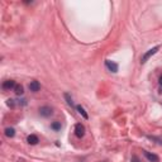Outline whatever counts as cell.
Here are the masks:
<instances>
[{
  "instance_id": "obj_4",
  "label": "cell",
  "mask_w": 162,
  "mask_h": 162,
  "mask_svg": "<svg viewBox=\"0 0 162 162\" xmlns=\"http://www.w3.org/2000/svg\"><path fill=\"white\" fill-rule=\"evenodd\" d=\"M105 66L110 72H118V65L110 59H105Z\"/></svg>"
},
{
  "instance_id": "obj_3",
  "label": "cell",
  "mask_w": 162,
  "mask_h": 162,
  "mask_svg": "<svg viewBox=\"0 0 162 162\" xmlns=\"http://www.w3.org/2000/svg\"><path fill=\"white\" fill-rule=\"evenodd\" d=\"M75 134H76V137H79V138H82L85 135V127L81 124V123H77V124L75 125Z\"/></svg>"
},
{
  "instance_id": "obj_5",
  "label": "cell",
  "mask_w": 162,
  "mask_h": 162,
  "mask_svg": "<svg viewBox=\"0 0 162 162\" xmlns=\"http://www.w3.org/2000/svg\"><path fill=\"white\" fill-rule=\"evenodd\" d=\"M15 81L14 80H6L3 82V89L4 90H14L15 87Z\"/></svg>"
},
{
  "instance_id": "obj_16",
  "label": "cell",
  "mask_w": 162,
  "mask_h": 162,
  "mask_svg": "<svg viewBox=\"0 0 162 162\" xmlns=\"http://www.w3.org/2000/svg\"><path fill=\"white\" fill-rule=\"evenodd\" d=\"M160 85L162 86V75H161V77H160Z\"/></svg>"
},
{
  "instance_id": "obj_7",
  "label": "cell",
  "mask_w": 162,
  "mask_h": 162,
  "mask_svg": "<svg viewBox=\"0 0 162 162\" xmlns=\"http://www.w3.org/2000/svg\"><path fill=\"white\" fill-rule=\"evenodd\" d=\"M29 89H31V91L37 92V91H39V89H41V84L38 82V81L33 80V81H31V84H29Z\"/></svg>"
},
{
  "instance_id": "obj_6",
  "label": "cell",
  "mask_w": 162,
  "mask_h": 162,
  "mask_svg": "<svg viewBox=\"0 0 162 162\" xmlns=\"http://www.w3.org/2000/svg\"><path fill=\"white\" fill-rule=\"evenodd\" d=\"M144 152V156H146V158L150 161V162H160V157L155 155V153H151L148 151H143Z\"/></svg>"
},
{
  "instance_id": "obj_11",
  "label": "cell",
  "mask_w": 162,
  "mask_h": 162,
  "mask_svg": "<svg viewBox=\"0 0 162 162\" xmlns=\"http://www.w3.org/2000/svg\"><path fill=\"white\" fill-rule=\"evenodd\" d=\"M14 92L16 94V95H22V94L24 92V91H23V86H22V85H15V87H14Z\"/></svg>"
},
{
  "instance_id": "obj_10",
  "label": "cell",
  "mask_w": 162,
  "mask_h": 162,
  "mask_svg": "<svg viewBox=\"0 0 162 162\" xmlns=\"http://www.w3.org/2000/svg\"><path fill=\"white\" fill-rule=\"evenodd\" d=\"M14 134H15L14 128H6V129H5V135H6V137L11 138V137H14Z\"/></svg>"
},
{
  "instance_id": "obj_1",
  "label": "cell",
  "mask_w": 162,
  "mask_h": 162,
  "mask_svg": "<svg viewBox=\"0 0 162 162\" xmlns=\"http://www.w3.org/2000/svg\"><path fill=\"white\" fill-rule=\"evenodd\" d=\"M160 48H161L160 46H156V47H153V48H151V49H148L147 52L143 54V57L140 58V62H142V63H146V62L148 61V59H150V58L153 56V54H156L157 52H158V49H160Z\"/></svg>"
},
{
  "instance_id": "obj_17",
  "label": "cell",
  "mask_w": 162,
  "mask_h": 162,
  "mask_svg": "<svg viewBox=\"0 0 162 162\" xmlns=\"http://www.w3.org/2000/svg\"><path fill=\"white\" fill-rule=\"evenodd\" d=\"M161 92H162V86H161Z\"/></svg>"
},
{
  "instance_id": "obj_13",
  "label": "cell",
  "mask_w": 162,
  "mask_h": 162,
  "mask_svg": "<svg viewBox=\"0 0 162 162\" xmlns=\"http://www.w3.org/2000/svg\"><path fill=\"white\" fill-rule=\"evenodd\" d=\"M53 128L54 130H58V129H61V123L59 122H54V123H52V125H51Z\"/></svg>"
},
{
  "instance_id": "obj_2",
  "label": "cell",
  "mask_w": 162,
  "mask_h": 162,
  "mask_svg": "<svg viewBox=\"0 0 162 162\" xmlns=\"http://www.w3.org/2000/svg\"><path fill=\"white\" fill-rule=\"evenodd\" d=\"M52 113H53V110H52L51 106L44 105V106H41L39 108V114L42 117H51L52 115Z\"/></svg>"
},
{
  "instance_id": "obj_15",
  "label": "cell",
  "mask_w": 162,
  "mask_h": 162,
  "mask_svg": "<svg viewBox=\"0 0 162 162\" xmlns=\"http://www.w3.org/2000/svg\"><path fill=\"white\" fill-rule=\"evenodd\" d=\"M132 162H139L138 157H137V156H133V157H132Z\"/></svg>"
},
{
  "instance_id": "obj_14",
  "label": "cell",
  "mask_w": 162,
  "mask_h": 162,
  "mask_svg": "<svg viewBox=\"0 0 162 162\" xmlns=\"http://www.w3.org/2000/svg\"><path fill=\"white\" fill-rule=\"evenodd\" d=\"M16 100H14V99H8V101H6V104L10 106V108H14V106L16 105V103H15Z\"/></svg>"
},
{
  "instance_id": "obj_12",
  "label": "cell",
  "mask_w": 162,
  "mask_h": 162,
  "mask_svg": "<svg viewBox=\"0 0 162 162\" xmlns=\"http://www.w3.org/2000/svg\"><path fill=\"white\" fill-rule=\"evenodd\" d=\"M65 99H66V101H67V104H69L71 108H76V106L74 105V101H72V97L69 95V94H65Z\"/></svg>"
},
{
  "instance_id": "obj_8",
  "label": "cell",
  "mask_w": 162,
  "mask_h": 162,
  "mask_svg": "<svg viewBox=\"0 0 162 162\" xmlns=\"http://www.w3.org/2000/svg\"><path fill=\"white\" fill-rule=\"evenodd\" d=\"M27 140H28V143L29 144H32V146H34V144H37L39 140H38V137L37 135H34V134H31L29 137L27 138Z\"/></svg>"
},
{
  "instance_id": "obj_9",
  "label": "cell",
  "mask_w": 162,
  "mask_h": 162,
  "mask_svg": "<svg viewBox=\"0 0 162 162\" xmlns=\"http://www.w3.org/2000/svg\"><path fill=\"white\" fill-rule=\"evenodd\" d=\"M76 110H77V112L81 114V115H82V118L84 119H87L89 118V115H87V113L86 112H85V109L82 108V106H81V105H77V106H76Z\"/></svg>"
}]
</instances>
